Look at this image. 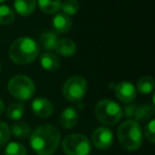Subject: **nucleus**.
Here are the masks:
<instances>
[{
    "label": "nucleus",
    "instance_id": "1",
    "mask_svg": "<svg viewBox=\"0 0 155 155\" xmlns=\"http://www.w3.org/2000/svg\"><path fill=\"white\" fill-rule=\"evenodd\" d=\"M60 142V131L52 124L39 125L30 135V144L37 155H52Z\"/></svg>",
    "mask_w": 155,
    "mask_h": 155
},
{
    "label": "nucleus",
    "instance_id": "2",
    "mask_svg": "<svg viewBox=\"0 0 155 155\" xmlns=\"http://www.w3.org/2000/svg\"><path fill=\"white\" fill-rule=\"evenodd\" d=\"M39 46L30 37H19L10 46L9 56L14 63L19 65L29 64L38 56Z\"/></svg>",
    "mask_w": 155,
    "mask_h": 155
},
{
    "label": "nucleus",
    "instance_id": "3",
    "mask_svg": "<svg viewBox=\"0 0 155 155\" xmlns=\"http://www.w3.org/2000/svg\"><path fill=\"white\" fill-rule=\"evenodd\" d=\"M117 136L120 144L127 151H136L142 146V131L136 120H127L118 127Z\"/></svg>",
    "mask_w": 155,
    "mask_h": 155
},
{
    "label": "nucleus",
    "instance_id": "4",
    "mask_svg": "<svg viewBox=\"0 0 155 155\" xmlns=\"http://www.w3.org/2000/svg\"><path fill=\"white\" fill-rule=\"evenodd\" d=\"M96 118L104 125H115L123 116V110L113 100L104 99L97 103L95 108Z\"/></svg>",
    "mask_w": 155,
    "mask_h": 155
},
{
    "label": "nucleus",
    "instance_id": "5",
    "mask_svg": "<svg viewBox=\"0 0 155 155\" xmlns=\"http://www.w3.org/2000/svg\"><path fill=\"white\" fill-rule=\"evenodd\" d=\"M9 93L16 100L22 102L30 100L35 94V84L27 75H15L9 81Z\"/></svg>",
    "mask_w": 155,
    "mask_h": 155
},
{
    "label": "nucleus",
    "instance_id": "6",
    "mask_svg": "<svg viewBox=\"0 0 155 155\" xmlns=\"http://www.w3.org/2000/svg\"><path fill=\"white\" fill-rule=\"evenodd\" d=\"M62 149L66 155H88L91 146L83 134H70L63 139Z\"/></svg>",
    "mask_w": 155,
    "mask_h": 155
},
{
    "label": "nucleus",
    "instance_id": "7",
    "mask_svg": "<svg viewBox=\"0 0 155 155\" xmlns=\"http://www.w3.org/2000/svg\"><path fill=\"white\" fill-rule=\"evenodd\" d=\"M87 91V81L81 75L69 78L63 86V95L69 102H80Z\"/></svg>",
    "mask_w": 155,
    "mask_h": 155
},
{
    "label": "nucleus",
    "instance_id": "8",
    "mask_svg": "<svg viewBox=\"0 0 155 155\" xmlns=\"http://www.w3.org/2000/svg\"><path fill=\"white\" fill-rule=\"evenodd\" d=\"M94 146L99 150H106L113 144L114 141V135L112 131L107 127H98L94 131L93 136H91Z\"/></svg>",
    "mask_w": 155,
    "mask_h": 155
},
{
    "label": "nucleus",
    "instance_id": "9",
    "mask_svg": "<svg viewBox=\"0 0 155 155\" xmlns=\"http://www.w3.org/2000/svg\"><path fill=\"white\" fill-rule=\"evenodd\" d=\"M115 94L119 101L123 103H131L136 98V88L131 82L122 81L115 87Z\"/></svg>",
    "mask_w": 155,
    "mask_h": 155
},
{
    "label": "nucleus",
    "instance_id": "10",
    "mask_svg": "<svg viewBox=\"0 0 155 155\" xmlns=\"http://www.w3.org/2000/svg\"><path fill=\"white\" fill-rule=\"evenodd\" d=\"M31 108L35 116H37L38 118H48L53 114L54 110L53 104L46 98H36L35 100H33Z\"/></svg>",
    "mask_w": 155,
    "mask_h": 155
},
{
    "label": "nucleus",
    "instance_id": "11",
    "mask_svg": "<svg viewBox=\"0 0 155 155\" xmlns=\"http://www.w3.org/2000/svg\"><path fill=\"white\" fill-rule=\"evenodd\" d=\"M79 119V114L74 107H66L60 117V124L63 129L70 130L75 127Z\"/></svg>",
    "mask_w": 155,
    "mask_h": 155
},
{
    "label": "nucleus",
    "instance_id": "12",
    "mask_svg": "<svg viewBox=\"0 0 155 155\" xmlns=\"http://www.w3.org/2000/svg\"><path fill=\"white\" fill-rule=\"evenodd\" d=\"M52 26L54 28V32L56 33H67L72 27V20L70 16L64 13L56 14L52 19Z\"/></svg>",
    "mask_w": 155,
    "mask_h": 155
},
{
    "label": "nucleus",
    "instance_id": "13",
    "mask_svg": "<svg viewBox=\"0 0 155 155\" xmlns=\"http://www.w3.org/2000/svg\"><path fill=\"white\" fill-rule=\"evenodd\" d=\"M54 50L62 56H71L77 52V46L70 38H61L56 41Z\"/></svg>",
    "mask_w": 155,
    "mask_h": 155
},
{
    "label": "nucleus",
    "instance_id": "14",
    "mask_svg": "<svg viewBox=\"0 0 155 155\" xmlns=\"http://www.w3.org/2000/svg\"><path fill=\"white\" fill-rule=\"evenodd\" d=\"M41 65L45 70L48 71H55L58 69L61 65V61L56 54L52 53L50 51L44 52L41 55Z\"/></svg>",
    "mask_w": 155,
    "mask_h": 155
},
{
    "label": "nucleus",
    "instance_id": "15",
    "mask_svg": "<svg viewBox=\"0 0 155 155\" xmlns=\"http://www.w3.org/2000/svg\"><path fill=\"white\" fill-rule=\"evenodd\" d=\"M14 8L20 16H29L36 8V0H15Z\"/></svg>",
    "mask_w": 155,
    "mask_h": 155
},
{
    "label": "nucleus",
    "instance_id": "16",
    "mask_svg": "<svg viewBox=\"0 0 155 155\" xmlns=\"http://www.w3.org/2000/svg\"><path fill=\"white\" fill-rule=\"evenodd\" d=\"M58 41V33L54 32V31H47L39 36L38 43L43 49L49 51V50H54V47H55Z\"/></svg>",
    "mask_w": 155,
    "mask_h": 155
},
{
    "label": "nucleus",
    "instance_id": "17",
    "mask_svg": "<svg viewBox=\"0 0 155 155\" xmlns=\"http://www.w3.org/2000/svg\"><path fill=\"white\" fill-rule=\"evenodd\" d=\"M11 132L15 137L19 138V139H26V138L30 137L31 135V127L26 122H16L12 125Z\"/></svg>",
    "mask_w": 155,
    "mask_h": 155
},
{
    "label": "nucleus",
    "instance_id": "18",
    "mask_svg": "<svg viewBox=\"0 0 155 155\" xmlns=\"http://www.w3.org/2000/svg\"><path fill=\"white\" fill-rule=\"evenodd\" d=\"M154 114V104L152 105H140L136 107L135 114H134V118L136 121H147L151 118Z\"/></svg>",
    "mask_w": 155,
    "mask_h": 155
},
{
    "label": "nucleus",
    "instance_id": "19",
    "mask_svg": "<svg viewBox=\"0 0 155 155\" xmlns=\"http://www.w3.org/2000/svg\"><path fill=\"white\" fill-rule=\"evenodd\" d=\"M41 12L46 14H54L61 9V0H37Z\"/></svg>",
    "mask_w": 155,
    "mask_h": 155
},
{
    "label": "nucleus",
    "instance_id": "20",
    "mask_svg": "<svg viewBox=\"0 0 155 155\" xmlns=\"http://www.w3.org/2000/svg\"><path fill=\"white\" fill-rule=\"evenodd\" d=\"M137 89L142 95H148L151 94L154 89V80L150 75L140 78L137 81Z\"/></svg>",
    "mask_w": 155,
    "mask_h": 155
},
{
    "label": "nucleus",
    "instance_id": "21",
    "mask_svg": "<svg viewBox=\"0 0 155 155\" xmlns=\"http://www.w3.org/2000/svg\"><path fill=\"white\" fill-rule=\"evenodd\" d=\"M15 20V12L8 5H0V25L9 26Z\"/></svg>",
    "mask_w": 155,
    "mask_h": 155
},
{
    "label": "nucleus",
    "instance_id": "22",
    "mask_svg": "<svg viewBox=\"0 0 155 155\" xmlns=\"http://www.w3.org/2000/svg\"><path fill=\"white\" fill-rule=\"evenodd\" d=\"M25 114V105L21 102L12 103L7 110V116L11 120H19Z\"/></svg>",
    "mask_w": 155,
    "mask_h": 155
},
{
    "label": "nucleus",
    "instance_id": "23",
    "mask_svg": "<svg viewBox=\"0 0 155 155\" xmlns=\"http://www.w3.org/2000/svg\"><path fill=\"white\" fill-rule=\"evenodd\" d=\"M61 9L66 15H74L80 10V3L77 0H64L61 3Z\"/></svg>",
    "mask_w": 155,
    "mask_h": 155
},
{
    "label": "nucleus",
    "instance_id": "24",
    "mask_svg": "<svg viewBox=\"0 0 155 155\" xmlns=\"http://www.w3.org/2000/svg\"><path fill=\"white\" fill-rule=\"evenodd\" d=\"M5 155H27V149L19 142H11L5 148Z\"/></svg>",
    "mask_w": 155,
    "mask_h": 155
},
{
    "label": "nucleus",
    "instance_id": "25",
    "mask_svg": "<svg viewBox=\"0 0 155 155\" xmlns=\"http://www.w3.org/2000/svg\"><path fill=\"white\" fill-rule=\"evenodd\" d=\"M11 137V129L3 121H0V147L5 146Z\"/></svg>",
    "mask_w": 155,
    "mask_h": 155
},
{
    "label": "nucleus",
    "instance_id": "26",
    "mask_svg": "<svg viewBox=\"0 0 155 155\" xmlns=\"http://www.w3.org/2000/svg\"><path fill=\"white\" fill-rule=\"evenodd\" d=\"M144 136L147 137V139L151 142L154 143L155 142V120H151L148 124L144 127Z\"/></svg>",
    "mask_w": 155,
    "mask_h": 155
},
{
    "label": "nucleus",
    "instance_id": "27",
    "mask_svg": "<svg viewBox=\"0 0 155 155\" xmlns=\"http://www.w3.org/2000/svg\"><path fill=\"white\" fill-rule=\"evenodd\" d=\"M136 107H137L136 105H127V106H125V107H124L125 117H134Z\"/></svg>",
    "mask_w": 155,
    "mask_h": 155
},
{
    "label": "nucleus",
    "instance_id": "28",
    "mask_svg": "<svg viewBox=\"0 0 155 155\" xmlns=\"http://www.w3.org/2000/svg\"><path fill=\"white\" fill-rule=\"evenodd\" d=\"M3 110H5V103L2 102V100L0 99V115L2 114Z\"/></svg>",
    "mask_w": 155,
    "mask_h": 155
},
{
    "label": "nucleus",
    "instance_id": "29",
    "mask_svg": "<svg viewBox=\"0 0 155 155\" xmlns=\"http://www.w3.org/2000/svg\"><path fill=\"white\" fill-rule=\"evenodd\" d=\"M5 1H7V0H0V3H2V2H5Z\"/></svg>",
    "mask_w": 155,
    "mask_h": 155
},
{
    "label": "nucleus",
    "instance_id": "30",
    "mask_svg": "<svg viewBox=\"0 0 155 155\" xmlns=\"http://www.w3.org/2000/svg\"><path fill=\"white\" fill-rule=\"evenodd\" d=\"M0 71H1V63H0Z\"/></svg>",
    "mask_w": 155,
    "mask_h": 155
}]
</instances>
